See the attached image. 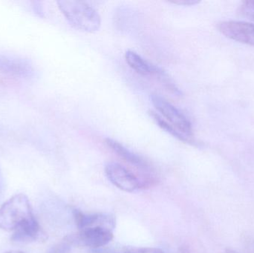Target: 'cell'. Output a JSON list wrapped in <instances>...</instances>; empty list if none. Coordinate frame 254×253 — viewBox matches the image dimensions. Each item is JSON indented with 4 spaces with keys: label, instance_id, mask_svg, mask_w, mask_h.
<instances>
[{
    "label": "cell",
    "instance_id": "obj_12",
    "mask_svg": "<svg viewBox=\"0 0 254 253\" xmlns=\"http://www.w3.org/2000/svg\"><path fill=\"white\" fill-rule=\"evenodd\" d=\"M151 115H152V117H153L154 120L156 122V123H158V126H159L161 129H164L166 132H168L170 135L174 136L175 138H178V139L180 140V141H184V142L193 143V140L190 139L188 137L185 136L183 134L179 132L176 128L173 127V126L169 124V123H167L164 118H162V117L160 116L159 114L152 111Z\"/></svg>",
    "mask_w": 254,
    "mask_h": 253
},
{
    "label": "cell",
    "instance_id": "obj_17",
    "mask_svg": "<svg viewBox=\"0 0 254 253\" xmlns=\"http://www.w3.org/2000/svg\"><path fill=\"white\" fill-rule=\"evenodd\" d=\"M33 9H34V11L37 14H38L39 16H43V10H42L41 6H40V3L38 2V1H34L33 3Z\"/></svg>",
    "mask_w": 254,
    "mask_h": 253
},
{
    "label": "cell",
    "instance_id": "obj_13",
    "mask_svg": "<svg viewBox=\"0 0 254 253\" xmlns=\"http://www.w3.org/2000/svg\"><path fill=\"white\" fill-rule=\"evenodd\" d=\"M239 11L243 16L254 22V0L243 1L240 4Z\"/></svg>",
    "mask_w": 254,
    "mask_h": 253
},
{
    "label": "cell",
    "instance_id": "obj_18",
    "mask_svg": "<svg viewBox=\"0 0 254 253\" xmlns=\"http://www.w3.org/2000/svg\"><path fill=\"white\" fill-rule=\"evenodd\" d=\"M246 249H247V253H254V240L249 239L246 242Z\"/></svg>",
    "mask_w": 254,
    "mask_h": 253
},
{
    "label": "cell",
    "instance_id": "obj_14",
    "mask_svg": "<svg viewBox=\"0 0 254 253\" xmlns=\"http://www.w3.org/2000/svg\"><path fill=\"white\" fill-rule=\"evenodd\" d=\"M125 253H164V252L158 248H131L127 249Z\"/></svg>",
    "mask_w": 254,
    "mask_h": 253
},
{
    "label": "cell",
    "instance_id": "obj_1",
    "mask_svg": "<svg viewBox=\"0 0 254 253\" xmlns=\"http://www.w3.org/2000/svg\"><path fill=\"white\" fill-rule=\"evenodd\" d=\"M57 3L73 28L88 33H95L99 30L101 25V16L97 10L86 1L61 0Z\"/></svg>",
    "mask_w": 254,
    "mask_h": 253
},
{
    "label": "cell",
    "instance_id": "obj_6",
    "mask_svg": "<svg viewBox=\"0 0 254 253\" xmlns=\"http://www.w3.org/2000/svg\"><path fill=\"white\" fill-rule=\"evenodd\" d=\"M113 238V230L100 226L83 229L79 233L80 242L85 246L94 249L106 246Z\"/></svg>",
    "mask_w": 254,
    "mask_h": 253
},
{
    "label": "cell",
    "instance_id": "obj_16",
    "mask_svg": "<svg viewBox=\"0 0 254 253\" xmlns=\"http://www.w3.org/2000/svg\"><path fill=\"white\" fill-rule=\"evenodd\" d=\"M169 2L178 4V5L190 6L198 4L200 1L198 0H174V1H170Z\"/></svg>",
    "mask_w": 254,
    "mask_h": 253
},
{
    "label": "cell",
    "instance_id": "obj_19",
    "mask_svg": "<svg viewBox=\"0 0 254 253\" xmlns=\"http://www.w3.org/2000/svg\"><path fill=\"white\" fill-rule=\"evenodd\" d=\"M4 253H25L22 252V251H7V252H5Z\"/></svg>",
    "mask_w": 254,
    "mask_h": 253
},
{
    "label": "cell",
    "instance_id": "obj_10",
    "mask_svg": "<svg viewBox=\"0 0 254 253\" xmlns=\"http://www.w3.org/2000/svg\"><path fill=\"white\" fill-rule=\"evenodd\" d=\"M43 232L35 218H31L13 231L11 241L16 243H29L42 239Z\"/></svg>",
    "mask_w": 254,
    "mask_h": 253
},
{
    "label": "cell",
    "instance_id": "obj_5",
    "mask_svg": "<svg viewBox=\"0 0 254 253\" xmlns=\"http://www.w3.org/2000/svg\"><path fill=\"white\" fill-rule=\"evenodd\" d=\"M225 37L254 47V24L242 21H225L218 25Z\"/></svg>",
    "mask_w": 254,
    "mask_h": 253
},
{
    "label": "cell",
    "instance_id": "obj_4",
    "mask_svg": "<svg viewBox=\"0 0 254 253\" xmlns=\"http://www.w3.org/2000/svg\"><path fill=\"white\" fill-rule=\"evenodd\" d=\"M105 172L113 185L127 193H132L142 188L141 181L138 177L119 163L110 162L105 166Z\"/></svg>",
    "mask_w": 254,
    "mask_h": 253
},
{
    "label": "cell",
    "instance_id": "obj_7",
    "mask_svg": "<svg viewBox=\"0 0 254 253\" xmlns=\"http://www.w3.org/2000/svg\"><path fill=\"white\" fill-rule=\"evenodd\" d=\"M73 214L76 225L80 230L98 226L113 230L116 227V218L111 214H85L77 209L74 211Z\"/></svg>",
    "mask_w": 254,
    "mask_h": 253
},
{
    "label": "cell",
    "instance_id": "obj_20",
    "mask_svg": "<svg viewBox=\"0 0 254 253\" xmlns=\"http://www.w3.org/2000/svg\"><path fill=\"white\" fill-rule=\"evenodd\" d=\"M226 253H237L235 251H232V250L228 249L226 251Z\"/></svg>",
    "mask_w": 254,
    "mask_h": 253
},
{
    "label": "cell",
    "instance_id": "obj_8",
    "mask_svg": "<svg viewBox=\"0 0 254 253\" xmlns=\"http://www.w3.org/2000/svg\"><path fill=\"white\" fill-rule=\"evenodd\" d=\"M0 71L16 77H28L34 74V68L27 59L0 54Z\"/></svg>",
    "mask_w": 254,
    "mask_h": 253
},
{
    "label": "cell",
    "instance_id": "obj_15",
    "mask_svg": "<svg viewBox=\"0 0 254 253\" xmlns=\"http://www.w3.org/2000/svg\"><path fill=\"white\" fill-rule=\"evenodd\" d=\"M69 252V245L68 242H64L53 247L47 253H68Z\"/></svg>",
    "mask_w": 254,
    "mask_h": 253
},
{
    "label": "cell",
    "instance_id": "obj_2",
    "mask_svg": "<svg viewBox=\"0 0 254 253\" xmlns=\"http://www.w3.org/2000/svg\"><path fill=\"white\" fill-rule=\"evenodd\" d=\"M33 218L31 203L23 194L13 196L0 207V228L6 231H14Z\"/></svg>",
    "mask_w": 254,
    "mask_h": 253
},
{
    "label": "cell",
    "instance_id": "obj_9",
    "mask_svg": "<svg viewBox=\"0 0 254 253\" xmlns=\"http://www.w3.org/2000/svg\"><path fill=\"white\" fill-rule=\"evenodd\" d=\"M125 59L128 65L140 75L157 76L159 78L165 73L161 68L143 59L140 55L133 51H127Z\"/></svg>",
    "mask_w": 254,
    "mask_h": 253
},
{
    "label": "cell",
    "instance_id": "obj_11",
    "mask_svg": "<svg viewBox=\"0 0 254 253\" xmlns=\"http://www.w3.org/2000/svg\"><path fill=\"white\" fill-rule=\"evenodd\" d=\"M105 141L107 145L125 161L128 162L140 170H149V165L140 156L134 154L120 143L111 138H107Z\"/></svg>",
    "mask_w": 254,
    "mask_h": 253
},
{
    "label": "cell",
    "instance_id": "obj_3",
    "mask_svg": "<svg viewBox=\"0 0 254 253\" xmlns=\"http://www.w3.org/2000/svg\"><path fill=\"white\" fill-rule=\"evenodd\" d=\"M151 102L169 124L176 128L185 136L192 140V125L180 110L158 95H152Z\"/></svg>",
    "mask_w": 254,
    "mask_h": 253
}]
</instances>
